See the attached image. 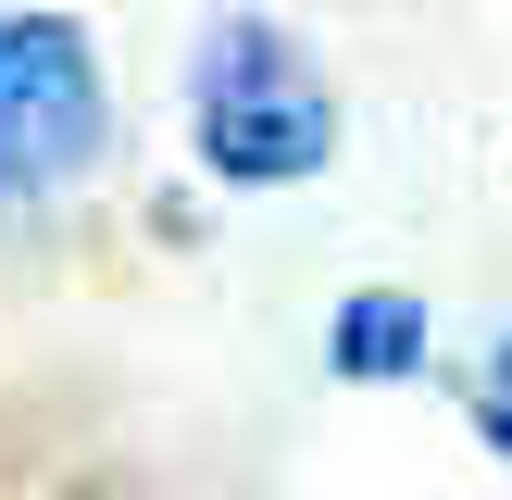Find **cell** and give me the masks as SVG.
I'll list each match as a JSON object with an SVG mask.
<instances>
[{"instance_id": "cell-2", "label": "cell", "mask_w": 512, "mask_h": 500, "mask_svg": "<svg viewBox=\"0 0 512 500\" xmlns=\"http://www.w3.org/2000/svg\"><path fill=\"white\" fill-rule=\"evenodd\" d=\"M100 150V63L63 13H13L0 25V175L50 188Z\"/></svg>"}, {"instance_id": "cell-3", "label": "cell", "mask_w": 512, "mask_h": 500, "mask_svg": "<svg viewBox=\"0 0 512 500\" xmlns=\"http://www.w3.org/2000/svg\"><path fill=\"white\" fill-rule=\"evenodd\" d=\"M425 363V313L413 300H350L338 313V375H413Z\"/></svg>"}, {"instance_id": "cell-1", "label": "cell", "mask_w": 512, "mask_h": 500, "mask_svg": "<svg viewBox=\"0 0 512 500\" xmlns=\"http://www.w3.org/2000/svg\"><path fill=\"white\" fill-rule=\"evenodd\" d=\"M200 150L238 188H300L338 150V113H325L313 63L275 25H213V50H200Z\"/></svg>"}]
</instances>
